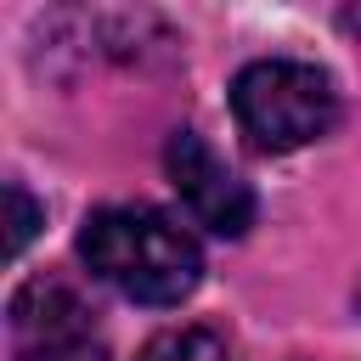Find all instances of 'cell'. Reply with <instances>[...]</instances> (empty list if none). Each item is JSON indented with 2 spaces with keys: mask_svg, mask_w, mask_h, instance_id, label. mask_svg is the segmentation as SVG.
I'll return each instance as SVG.
<instances>
[{
  "mask_svg": "<svg viewBox=\"0 0 361 361\" xmlns=\"http://www.w3.org/2000/svg\"><path fill=\"white\" fill-rule=\"evenodd\" d=\"M164 169L180 192V203L192 209L197 226H209L214 237H243L254 226V192L248 180L192 130H175L164 147Z\"/></svg>",
  "mask_w": 361,
  "mask_h": 361,
  "instance_id": "cell-4",
  "label": "cell"
},
{
  "mask_svg": "<svg viewBox=\"0 0 361 361\" xmlns=\"http://www.w3.org/2000/svg\"><path fill=\"white\" fill-rule=\"evenodd\" d=\"M79 254L90 276H102L135 305H180L203 276V254L192 231L147 203L96 209L79 231Z\"/></svg>",
  "mask_w": 361,
  "mask_h": 361,
  "instance_id": "cell-1",
  "label": "cell"
},
{
  "mask_svg": "<svg viewBox=\"0 0 361 361\" xmlns=\"http://www.w3.org/2000/svg\"><path fill=\"white\" fill-rule=\"evenodd\" d=\"M34 226H39V203L11 180V186H6V259H17V254L28 248Z\"/></svg>",
  "mask_w": 361,
  "mask_h": 361,
  "instance_id": "cell-6",
  "label": "cell"
},
{
  "mask_svg": "<svg viewBox=\"0 0 361 361\" xmlns=\"http://www.w3.org/2000/svg\"><path fill=\"white\" fill-rule=\"evenodd\" d=\"M11 344H17V361H107L85 299L56 276H34L28 288H17Z\"/></svg>",
  "mask_w": 361,
  "mask_h": 361,
  "instance_id": "cell-3",
  "label": "cell"
},
{
  "mask_svg": "<svg viewBox=\"0 0 361 361\" xmlns=\"http://www.w3.org/2000/svg\"><path fill=\"white\" fill-rule=\"evenodd\" d=\"M355 305H361V282H355Z\"/></svg>",
  "mask_w": 361,
  "mask_h": 361,
  "instance_id": "cell-7",
  "label": "cell"
},
{
  "mask_svg": "<svg viewBox=\"0 0 361 361\" xmlns=\"http://www.w3.org/2000/svg\"><path fill=\"white\" fill-rule=\"evenodd\" d=\"M135 361H231V355H226V338H220L214 327L186 322V327H164V333H152L147 350H141Z\"/></svg>",
  "mask_w": 361,
  "mask_h": 361,
  "instance_id": "cell-5",
  "label": "cell"
},
{
  "mask_svg": "<svg viewBox=\"0 0 361 361\" xmlns=\"http://www.w3.org/2000/svg\"><path fill=\"white\" fill-rule=\"evenodd\" d=\"M231 113L259 152H293L338 124V90L322 68L271 56V62H248L231 79Z\"/></svg>",
  "mask_w": 361,
  "mask_h": 361,
  "instance_id": "cell-2",
  "label": "cell"
}]
</instances>
